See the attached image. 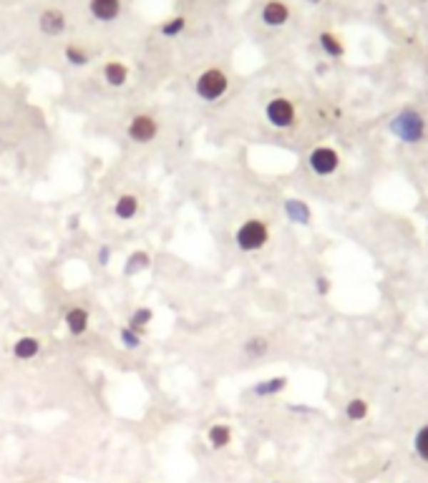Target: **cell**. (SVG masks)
Wrapping results in <instances>:
<instances>
[{
  "label": "cell",
  "mask_w": 428,
  "mask_h": 483,
  "mask_svg": "<svg viewBox=\"0 0 428 483\" xmlns=\"http://www.w3.org/2000/svg\"><path fill=\"white\" fill-rule=\"evenodd\" d=\"M282 209H285V217L290 219L292 224H310L312 222V209H310V204L307 202H302V199H295V197H290V199H285L282 202Z\"/></svg>",
  "instance_id": "obj_11"
},
{
  "label": "cell",
  "mask_w": 428,
  "mask_h": 483,
  "mask_svg": "<svg viewBox=\"0 0 428 483\" xmlns=\"http://www.w3.org/2000/svg\"><path fill=\"white\" fill-rule=\"evenodd\" d=\"M388 128H391V133L398 138V141L411 143V146L428 141V121L418 108H411V106L401 108V111L391 118Z\"/></svg>",
  "instance_id": "obj_1"
},
{
  "label": "cell",
  "mask_w": 428,
  "mask_h": 483,
  "mask_svg": "<svg viewBox=\"0 0 428 483\" xmlns=\"http://www.w3.org/2000/svg\"><path fill=\"white\" fill-rule=\"evenodd\" d=\"M184 31H187V16H171L159 26V33L164 38H177L182 36Z\"/></svg>",
  "instance_id": "obj_22"
},
{
  "label": "cell",
  "mask_w": 428,
  "mask_h": 483,
  "mask_svg": "<svg viewBox=\"0 0 428 483\" xmlns=\"http://www.w3.org/2000/svg\"><path fill=\"white\" fill-rule=\"evenodd\" d=\"M207 443L214 448V451H222L232 443V428L227 423H214L212 428L207 430Z\"/></svg>",
  "instance_id": "obj_17"
},
{
  "label": "cell",
  "mask_w": 428,
  "mask_h": 483,
  "mask_svg": "<svg viewBox=\"0 0 428 483\" xmlns=\"http://www.w3.org/2000/svg\"><path fill=\"white\" fill-rule=\"evenodd\" d=\"M290 380L285 375H275V377H268V380H260L252 385V393L257 395V398H275V395H280L282 390H287Z\"/></svg>",
  "instance_id": "obj_14"
},
{
  "label": "cell",
  "mask_w": 428,
  "mask_h": 483,
  "mask_svg": "<svg viewBox=\"0 0 428 483\" xmlns=\"http://www.w3.org/2000/svg\"><path fill=\"white\" fill-rule=\"evenodd\" d=\"M305 3H310V6H320V3H325V0H305Z\"/></svg>",
  "instance_id": "obj_28"
},
{
  "label": "cell",
  "mask_w": 428,
  "mask_h": 483,
  "mask_svg": "<svg viewBox=\"0 0 428 483\" xmlns=\"http://www.w3.org/2000/svg\"><path fill=\"white\" fill-rule=\"evenodd\" d=\"M270 242V224L260 217H250L237 227L235 232V245L240 252H260L265 250Z\"/></svg>",
  "instance_id": "obj_3"
},
{
  "label": "cell",
  "mask_w": 428,
  "mask_h": 483,
  "mask_svg": "<svg viewBox=\"0 0 428 483\" xmlns=\"http://www.w3.org/2000/svg\"><path fill=\"white\" fill-rule=\"evenodd\" d=\"M139 209L141 204L136 194H121V197H116V202H113V217L121 219V222H128V219H134L136 214H139Z\"/></svg>",
  "instance_id": "obj_15"
},
{
  "label": "cell",
  "mask_w": 428,
  "mask_h": 483,
  "mask_svg": "<svg viewBox=\"0 0 428 483\" xmlns=\"http://www.w3.org/2000/svg\"><path fill=\"white\" fill-rule=\"evenodd\" d=\"M123 0H88V13L98 23H113L121 18Z\"/></svg>",
  "instance_id": "obj_9"
},
{
  "label": "cell",
  "mask_w": 428,
  "mask_h": 483,
  "mask_svg": "<svg viewBox=\"0 0 428 483\" xmlns=\"http://www.w3.org/2000/svg\"><path fill=\"white\" fill-rule=\"evenodd\" d=\"M265 118H268L270 126L280 128V131L292 128L297 123V106L290 101L287 96H275V98L265 103Z\"/></svg>",
  "instance_id": "obj_4"
},
{
  "label": "cell",
  "mask_w": 428,
  "mask_h": 483,
  "mask_svg": "<svg viewBox=\"0 0 428 483\" xmlns=\"http://www.w3.org/2000/svg\"><path fill=\"white\" fill-rule=\"evenodd\" d=\"M370 413V405L365 398H350L348 405H345V418L353 420V423H360V420H365Z\"/></svg>",
  "instance_id": "obj_21"
},
{
  "label": "cell",
  "mask_w": 428,
  "mask_h": 483,
  "mask_svg": "<svg viewBox=\"0 0 428 483\" xmlns=\"http://www.w3.org/2000/svg\"><path fill=\"white\" fill-rule=\"evenodd\" d=\"M101 76L103 81H106L111 88H121V86L128 83V76H131V71H128V66L123 63V61H106L101 68Z\"/></svg>",
  "instance_id": "obj_12"
},
{
  "label": "cell",
  "mask_w": 428,
  "mask_h": 483,
  "mask_svg": "<svg viewBox=\"0 0 428 483\" xmlns=\"http://www.w3.org/2000/svg\"><path fill=\"white\" fill-rule=\"evenodd\" d=\"M242 350H245L247 357H263L265 352L270 350V342H268V337H263V335H252V337L245 340Z\"/></svg>",
  "instance_id": "obj_23"
},
{
  "label": "cell",
  "mask_w": 428,
  "mask_h": 483,
  "mask_svg": "<svg viewBox=\"0 0 428 483\" xmlns=\"http://www.w3.org/2000/svg\"><path fill=\"white\" fill-rule=\"evenodd\" d=\"M11 352H13V357H16V360L28 362V360H33V357L41 355V340H38V337H33V335H21V337L13 342Z\"/></svg>",
  "instance_id": "obj_13"
},
{
  "label": "cell",
  "mask_w": 428,
  "mask_h": 483,
  "mask_svg": "<svg viewBox=\"0 0 428 483\" xmlns=\"http://www.w3.org/2000/svg\"><path fill=\"white\" fill-rule=\"evenodd\" d=\"M149 267H151L149 252L136 250V252H131V255H128L126 267H123V275H126V277H134V275H139V272H146Z\"/></svg>",
  "instance_id": "obj_18"
},
{
  "label": "cell",
  "mask_w": 428,
  "mask_h": 483,
  "mask_svg": "<svg viewBox=\"0 0 428 483\" xmlns=\"http://www.w3.org/2000/svg\"><path fill=\"white\" fill-rule=\"evenodd\" d=\"M227 91H230V76H227V71L220 68V66L204 68L202 73L197 76V81H194V93H197V98L204 103H217L222 96H227Z\"/></svg>",
  "instance_id": "obj_2"
},
{
  "label": "cell",
  "mask_w": 428,
  "mask_h": 483,
  "mask_svg": "<svg viewBox=\"0 0 428 483\" xmlns=\"http://www.w3.org/2000/svg\"><path fill=\"white\" fill-rule=\"evenodd\" d=\"M66 26H68V18H66V13L61 8H46L38 16V31L49 38L61 36L66 31Z\"/></svg>",
  "instance_id": "obj_8"
},
{
  "label": "cell",
  "mask_w": 428,
  "mask_h": 483,
  "mask_svg": "<svg viewBox=\"0 0 428 483\" xmlns=\"http://www.w3.org/2000/svg\"><path fill=\"white\" fill-rule=\"evenodd\" d=\"M111 255H113L111 247H108V245H101V247H98V252H96V262H98V265H101V267H106L108 262H111Z\"/></svg>",
  "instance_id": "obj_26"
},
{
  "label": "cell",
  "mask_w": 428,
  "mask_h": 483,
  "mask_svg": "<svg viewBox=\"0 0 428 483\" xmlns=\"http://www.w3.org/2000/svg\"><path fill=\"white\" fill-rule=\"evenodd\" d=\"M292 18V8L287 6V0H268L260 11V21L268 28H282Z\"/></svg>",
  "instance_id": "obj_7"
},
{
  "label": "cell",
  "mask_w": 428,
  "mask_h": 483,
  "mask_svg": "<svg viewBox=\"0 0 428 483\" xmlns=\"http://www.w3.org/2000/svg\"><path fill=\"white\" fill-rule=\"evenodd\" d=\"M151 320H154V310H151V307H136L134 312L128 315L126 325H128V327H131V330H136V332L144 335V330L151 325Z\"/></svg>",
  "instance_id": "obj_20"
},
{
  "label": "cell",
  "mask_w": 428,
  "mask_h": 483,
  "mask_svg": "<svg viewBox=\"0 0 428 483\" xmlns=\"http://www.w3.org/2000/svg\"><path fill=\"white\" fill-rule=\"evenodd\" d=\"M315 290H317V295H320V298H325L327 293H330L332 290V285H330V280H327V277H315Z\"/></svg>",
  "instance_id": "obj_27"
},
{
  "label": "cell",
  "mask_w": 428,
  "mask_h": 483,
  "mask_svg": "<svg viewBox=\"0 0 428 483\" xmlns=\"http://www.w3.org/2000/svg\"><path fill=\"white\" fill-rule=\"evenodd\" d=\"M413 453L423 463H428V423L416 430V436H413Z\"/></svg>",
  "instance_id": "obj_24"
},
{
  "label": "cell",
  "mask_w": 428,
  "mask_h": 483,
  "mask_svg": "<svg viewBox=\"0 0 428 483\" xmlns=\"http://www.w3.org/2000/svg\"><path fill=\"white\" fill-rule=\"evenodd\" d=\"M118 340H121V345L126 347V350H139L144 337H141V332H136V330H131L128 325H123V327L118 330Z\"/></svg>",
  "instance_id": "obj_25"
},
{
  "label": "cell",
  "mask_w": 428,
  "mask_h": 483,
  "mask_svg": "<svg viewBox=\"0 0 428 483\" xmlns=\"http://www.w3.org/2000/svg\"><path fill=\"white\" fill-rule=\"evenodd\" d=\"M342 164V156L337 149L332 146H315V149L307 154V166L315 176H332L337 174Z\"/></svg>",
  "instance_id": "obj_5"
},
{
  "label": "cell",
  "mask_w": 428,
  "mask_h": 483,
  "mask_svg": "<svg viewBox=\"0 0 428 483\" xmlns=\"http://www.w3.org/2000/svg\"><path fill=\"white\" fill-rule=\"evenodd\" d=\"M63 322L71 337H83L88 332V325H91V312L81 307V305H76V307H68L63 312Z\"/></svg>",
  "instance_id": "obj_10"
},
{
  "label": "cell",
  "mask_w": 428,
  "mask_h": 483,
  "mask_svg": "<svg viewBox=\"0 0 428 483\" xmlns=\"http://www.w3.org/2000/svg\"><path fill=\"white\" fill-rule=\"evenodd\" d=\"M63 59L66 63L76 66V68H81V66H88L91 63V54L86 51L83 46H78V43H66L63 48Z\"/></svg>",
  "instance_id": "obj_19"
},
{
  "label": "cell",
  "mask_w": 428,
  "mask_h": 483,
  "mask_svg": "<svg viewBox=\"0 0 428 483\" xmlns=\"http://www.w3.org/2000/svg\"><path fill=\"white\" fill-rule=\"evenodd\" d=\"M317 43H320L322 54L330 56V59H342L345 56V43H342V38L337 36V33L332 31H320V36H317Z\"/></svg>",
  "instance_id": "obj_16"
},
{
  "label": "cell",
  "mask_w": 428,
  "mask_h": 483,
  "mask_svg": "<svg viewBox=\"0 0 428 483\" xmlns=\"http://www.w3.org/2000/svg\"><path fill=\"white\" fill-rule=\"evenodd\" d=\"M159 118L151 116V113H134L131 121L126 123V136L128 141L134 143H151L156 136H159Z\"/></svg>",
  "instance_id": "obj_6"
}]
</instances>
